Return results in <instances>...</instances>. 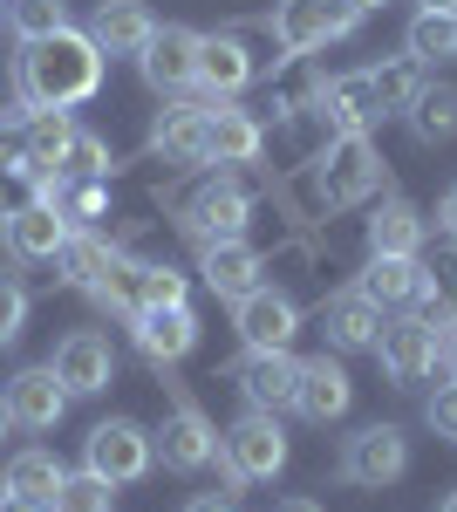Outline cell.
Returning a JSON list of instances; mask_svg holds the SVG:
<instances>
[{
    "instance_id": "cell-38",
    "label": "cell",
    "mask_w": 457,
    "mask_h": 512,
    "mask_svg": "<svg viewBox=\"0 0 457 512\" xmlns=\"http://www.w3.org/2000/svg\"><path fill=\"white\" fill-rule=\"evenodd\" d=\"M21 328H28V287L14 274H0V349H14Z\"/></svg>"
},
{
    "instance_id": "cell-31",
    "label": "cell",
    "mask_w": 457,
    "mask_h": 512,
    "mask_svg": "<svg viewBox=\"0 0 457 512\" xmlns=\"http://www.w3.org/2000/svg\"><path fill=\"white\" fill-rule=\"evenodd\" d=\"M403 41H410V62H457V14H430V7H417Z\"/></svg>"
},
{
    "instance_id": "cell-40",
    "label": "cell",
    "mask_w": 457,
    "mask_h": 512,
    "mask_svg": "<svg viewBox=\"0 0 457 512\" xmlns=\"http://www.w3.org/2000/svg\"><path fill=\"white\" fill-rule=\"evenodd\" d=\"M0 512H55V506H41V499H21V492H7V485H0Z\"/></svg>"
},
{
    "instance_id": "cell-1",
    "label": "cell",
    "mask_w": 457,
    "mask_h": 512,
    "mask_svg": "<svg viewBox=\"0 0 457 512\" xmlns=\"http://www.w3.org/2000/svg\"><path fill=\"white\" fill-rule=\"evenodd\" d=\"M103 89V48L89 41V28H55V35H41L21 48V62H14V117H28V110H76Z\"/></svg>"
},
{
    "instance_id": "cell-41",
    "label": "cell",
    "mask_w": 457,
    "mask_h": 512,
    "mask_svg": "<svg viewBox=\"0 0 457 512\" xmlns=\"http://www.w3.org/2000/svg\"><path fill=\"white\" fill-rule=\"evenodd\" d=\"M185 512H239V506H232V492H205V499H191Z\"/></svg>"
},
{
    "instance_id": "cell-26",
    "label": "cell",
    "mask_w": 457,
    "mask_h": 512,
    "mask_svg": "<svg viewBox=\"0 0 457 512\" xmlns=\"http://www.w3.org/2000/svg\"><path fill=\"white\" fill-rule=\"evenodd\" d=\"M403 123H410L417 144H451L457 137V82H417Z\"/></svg>"
},
{
    "instance_id": "cell-27",
    "label": "cell",
    "mask_w": 457,
    "mask_h": 512,
    "mask_svg": "<svg viewBox=\"0 0 457 512\" xmlns=\"http://www.w3.org/2000/svg\"><path fill=\"white\" fill-rule=\"evenodd\" d=\"M362 294L376 308H410L423 294V260H396V253H369V274H362Z\"/></svg>"
},
{
    "instance_id": "cell-22",
    "label": "cell",
    "mask_w": 457,
    "mask_h": 512,
    "mask_svg": "<svg viewBox=\"0 0 457 512\" xmlns=\"http://www.w3.org/2000/svg\"><path fill=\"white\" fill-rule=\"evenodd\" d=\"M205 130H212V96L205 103H171L151 130V151H164L171 164H205Z\"/></svg>"
},
{
    "instance_id": "cell-49",
    "label": "cell",
    "mask_w": 457,
    "mask_h": 512,
    "mask_svg": "<svg viewBox=\"0 0 457 512\" xmlns=\"http://www.w3.org/2000/svg\"><path fill=\"white\" fill-rule=\"evenodd\" d=\"M0 21H7V0H0Z\"/></svg>"
},
{
    "instance_id": "cell-25",
    "label": "cell",
    "mask_w": 457,
    "mask_h": 512,
    "mask_svg": "<svg viewBox=\"0 0 457 512\" xmlns=\"http://www.w3.org/2000/svg\"><path fill=\"white\" fill-rule=\"evenodd\" d=\"M430 226H423L417 205H403V198H382L376 219H369V253H396V260H417Z\"/></svg>"
},
{
    "instance_id": "cell-39",
    "label": "cell",
    "mask_w": 457,
    "mask_h": 512,
    "mask_svg": "<svg viewBox=\"0 0 457 512\" xmlns=\"http://www.w3.org/2000/svg\"><path fill=\"white\" fill-rule=\"evenodd\" d=\"M423 417H430V431H437V437H451V444H457V383H444V390L430 396Z\"/></svg>"
},
{
    "instance_id": "cell-9",
    "label": "cell",
    "mask_w": 457,
    "mask_h": 512,
    "mask_svg": "<svg viewBox=\"0 0 457 512\" xmlns=\"http://www.w3.org/2000/svg\"><path fill=\"white\" fill-rule=\"evenodd\" d=\"M246 219H253V192L232 185V178H212L205 192H191L178 226H185L198 246H219V239H246Z\"/></svg>"
},
{
    "instance_id": "cell-14",
    "label": "cell",
    "mask_w": 457,
    "mask_h": 512,
    "mask_svg": "<svg viewBox=\"0 0 457 512\" xmlns=\"http://www.w3.org/2000/svg\"><path fill=\"white\" fill-rule=\"evenodd\" d=\"M232 383L246 396V410H294V390H301V362L294 349H273V355H246L239 369H232Z\"/></svg>"
},
{
    "instance_id": "cell-5",
    "label": "cell",
    "mask_w": 457,
    "mask_h": 512,
    "mask_svg": "<svg viewBox=\"0 0 457 512\" xmlns=\"http://www.w3.org/2000/svg\"><path fill=\"white\" fill-rule=\"evenodd\" d=\"M382 185V158L369 137H328V158L314 171V198L321 205H362Z\"/></svg>"
},
{
    "instance_id": "cell-8",
    "label": "cell",
    "mask_w": 457,
    "mask_h": 512,
    "mask_svg": "<svg viewBox=\"0 0 457 512\" xmlns=\"http://www.w3.org/2000/svg\"><path fill=\"white\" fill-rule=\"evenodd\" d=\"M403 472H410V437L396 431V424H369V431H355L342 444V478L348 485L382 492V485H396Z\"/></svg>"
},
{
    "instance_id": "cell-32",
    "label": "cell",
    "mask_w": 457,
    "mask_h": 512,
    "mask_svg": "<svg viewBox=\"0 0 457 512\" xmlns=\"http://www.w3.org/2000/svg\"><path fill=\"white\" fill-rule=\"evenodd\" d=\"M191 301V280L178 274V267H144V260H137V308H185Z\"/></svg>"
},
{
    "instance_id": "cell-35",
    "label": "cell",
    "mask_w": 457,
    "mask_h": 512,
    "mask_svg": "<svg viewBox=\"0 0 457 512\" xmlns=\"http://www.w3.org/2000/svg\"><path fill=\"white\" fill-rule=\"evenodd\" d=\"M110 164H116V158H110V144H103L96 130H76L55 171H62V178H110Z\"/></svg>"
},
{
    "instance_id": "cell-48",
    "label": "cell",
    "mask_w": 457,
    "mask_h": 512,
    "mask_svg": "<svg viewBox=\"0 0 457 512\" xmlns=\"http://www.w3.org/2000/svg\"><path fill=\"white\" fill-rule=\"evenodd\" d=\"M437 512H457V492H451V499H444V506H437Z\"/></svg>"
},
{
    "instance_id": "cell-2",
    "label": "cell",
    "mask_w": 457,
    "mask_h": 512,
    "mask_svg": "<svg viewBox=\"0 0 457 512\" xmlns=\"http://www.w3.org/2000/svg\"><path fill=\"white\" fill-rule=\"evenodd\" d=\"M226 485H253V478H280L287 472V431H280V417L273 410H246L226 437H219V458H212Z\"/></svg>"
},
{
    "instance_id": "cell-10",
    "label": "cell",
    "mask_w": 457,
    "mask_h": 512,
    "mask_svg": "<svg viewBox=\"0 0 457 512\" xmlns=\"http://www.w3.org/2000/svg\"><path fill=\"white\" fill-rule=\"evenodd\" d=\"M48 369H55V383H62L69 396H96V390H110V383H116V349H110V335L76 328V335L55 342Z\"/></svg>"
},
{
    "instance_id": "cell-47",
    "label": "cell",
    "mask_w": 457,
    "mask_h": 512,
    "mask_svg": "<svg viewBox=\"0 0 457 512\" xmlns=\"http://www.w3.org/2000/svg\"><path fill=\"white\" fill-rule=\"evenodd\" d=\"M348 7H362V14H369V7H382V0H348Z\"/></svg>"
},
{
    "instance_id": "cell-36",
    "label": "cell",
    "mask_w": 457,
    "mask_h": 512,
    "mask_svg": "<svg viewBox=\"0 0 457 512\" xmlns=\"http://www.w3.org/2000/svg\"><path fill=\"white\" fill-rule=\"evenodd\" d=\"M369 82H376L382 117H403L410 96H417V62H382V69H369Z\"/></svg>"
},
{
    "instance_id": "cell-19",
    "label": "cell",
    "mask_w": 457,
    "mask_h": 512,
    "mask_svg": "<svg viewBox=\"0 0 457 512\" xmlns=\"http://www.w3.org/2000/svg\"><path fill=\"white\" fill-rule=\"evenodd\" d=\"M253 82V48L239 35H198V89L212 103H226Z\"/></svg>"
},
{
    "instance_id": "cell-6",
    "label": "cell",
    "mask_w": 457,
    "mask_h": 512,
    "mask_svg": "<svg viewBox=\"0 0 457 512\" xmlns=\"http://www.w3.org/2000/svg\"><path fill=\"white\" fill-rule=\"evenodd\" d=\"M232 328H239V342L246 355H273V349H294V335H301V308L280 294V287H253V294H239L232 301Z\"/></svg>"
},
{
    "instance_id": "cell-3",
    "label": "cell",
    "mask_w": 457,
    "mask_h": 512,
    "mask_svg": "<svg viewBox=\"0 0 457 512\" xmlns=\"http://www.w3.org/2000/svg\"><path fill=\"white\" fill-rule=\"evenodd\" d=\"M82 465L96 478H110V485H137L157 465V437L144 424H130V417H103L96 431L82 437Z\"/></svg>"
},
{
    "instance_id": "cell-33",
    "label": "cell",
    "mask_w": 457,
    "mask_h": 512,
    "mask_svg": "<svg viewBox=\"0 0 457 512\" xmlns=\"http://www.w3.org/2000/svg\"><path fill=\"white\" fill-rule=\"evenodd\" d=\"M55 512H116V485L82 465V472L62 478V499H55Z\"/></svg>"
},
{
    "instance_id": "cell-46",
    "label": "cell",
    "mask_w": 457,
    "mask_h": 512,
    "mask_svg": "<svg viewBox=\"0 0 457 512\" xmlns=\"http://www.w3.org/2000/svg\"><path fill=\"white\" fill-rule=\"evenodd\" d=\"M7 424H14V417H7V403H0V437H7Z\"/></svg>"
},
{
    "instance_id": "cell-18",
    "label": "cell",
    "mask_w": 457,
    "mask_h": 512,
    "mask_svg": "<svg viewBox=\"0 0 457 512\" xmlns=\"http://www.w3.org/2000/svg\"><path fill=\"white\" fill-rule=\"evenodd\" d=\"M130 335H137V349L151 355V362H185L198 349V315H191V301L185 308H137Z\"/></svg>"
},
{
    "instance_id": "cell-37",
    "label": "cell",
    "mask_w": 457,
    "mask_h": 512,
    "mask_svg": "<svg viewBox=\"0 0 457 512\" xmlns=\"http://www.w3.org/2000/svg\"><path fill=\"white\" fill-rule=\"evenodd\" d=\"M55 205H62V219H69V226H89V219H103V205H110V198H103V178H76V185H62Z\"/></svg>"
},
{
    "instance_id": "cell-43",
    "label": "cell",
    "mask_w": 457,
    "mask_h": 512,
    "mask_svg": "<svg viewBox=\"0 0 457 512\" xmlns=\"http://www.w3.org/2000/svg\"><path fill=\"white\" fill-rule=\"evenodd\" d=\"M444 369H451V383H457V328L444 335Z\"/></svg>"
},
{
    "instance_id": "cell-30",
    "label": "cell",
    "mask_w": 457,
    "mask_h": 512,
    "mask_svg": "<svg viewBox=\"0 0 457 512\" xmlns=\"http://www.w3.org/2000/svg\"><path fill=\"white\" fill-rule=\"evenodd\" d=\"M69 137H76V117H69V110H28V117H21V151L41 158V164H62Z\"/></svg>"
},
{
    "instance_id": "cell-45",
    "label": "cell",
    "mask_w": 457,
    "mask_h": 512,
    "mask_svg": "<svg viewBox=\"0 0 457 512\" xmlns=\"http://www.w3.org/2000/svg\"><path fill=\"white\" fill-rule=\"evenodd\" d=\"M423 7H430V14H457V0H423Z\"/></svg>"
},
{
    "instance_id": "cell-28",
    "label": "cell",
    "mask_w": 457,
    "mask_h": 512,
    "mask_svg": "<svg viewBox=\"0 0 457 512\" xmlns=\"http://www.w3.org/2000/svg\"><path fill=\"white\" fill-rule=\"evenodd\" d=\"M55 267H62V280H69V287L96 294V287L110 280V267H116V246H103L96 233H82V226H76V233H69V246L55 253Z\"/></svg>"
},
{
    "instance_id": "cell-4",
    "label": "cell",
    "mask_w": 457,
    "mask_h": 512,
    "mask_svg": "<svg viewBox=\"0 0 457 512\" xmlns=\"http://www.w3.org/2000/svg\"><path fill=\"white\" fill-rule=\"evenodd\" d=\"M355 28H362V7H348V0H280L273 7V41L287 55H314Z\"/></svg>"
},
{
    "instance_id": "cell-12",
    "label": "cell",
    "mask_w": 457,
    "mask_h": 512,
    "mask_svg": "<svg viewBox=\"0 0 457 512\" xmlns=\"http://www.w3.org/2000/svg\"><path fill=\"white\" fill-rule=\"evenodd\" d=\"M69 233H76V226L62 219V205H41V198L0 212V246H7L14 260H55V253L69 246Z\"/></svg>"
},
{
    "instance_id": "cell-23",
    "label": "cell",
    "mask_w": 457,
    "mask_h": 512,
    "mask_svg": "<svg viewBox=\"0 0 457 512\" xmlns=\"http://www.w3.org/2000/svg\"><path fill=\"white\" fill-rule=\"evenodd\" d=\"M267 151V130L260 117L232 110V103H212V130H205V164H253Z\"/></svg>"
},
{
    "instance_id": "cell-16",
    "label": "cell",
    "mask_w": 457,
    "mask_h": 512,
    "mask_svg": "<svg viewBox=\"0 0 457 512\" xmlns=\"http://www.w3.org/2000/svg\"><path fill=\"white\" fill-rule=\"evenodd\" d=\"M348 403H355L348 369H342V362H328V355H307V362H301V390H294V410H301L307 424H342Z\"/></svg>"
},
{
    "instance_id": "cell-15",
    "label": "cell",
    "mask_w": 457,
    "mask_h": 512,
    "mask_svg": "<svg viewBox=\"0 0 457 512\" xmlns=\"http://www.w3.org/2000/svg\"><path fill=\"white\" fill-rule=\"evenodd\" d=\"M157 458H164V472H205V465L219 458L212 417H205L198 403H178V410L164 417V431H157Z\"/></svg>"
},
{
    "instance_id": "cell-34",
    "label": "cell",
    "mask_w": 457,
    "mask_h": 512,
    "mask_svg": "<svg viewBox=\"0 0 457 512\" xmlns=\"http://www.w3.org/2000/svg\"><path fill=\"white\" fill-rule=\"evenodd\" d=\"M7 28L21 41H41V35H55V28H69V7L62 0H7Z\"/></svg>"
},
{
    "instance_id": "cell-29",
    "label": "cell",
    "mask_w": 457,
    "mask_h": 512,
    "mask_svg": "<svg viewBox=\"0 0 457 512\" xmlns=\"http://www.w3.org/2000/svg\"><path fill=\"white\" fill-rule=\"evenodd\" d=\"M62 478H69V472H62V458H55V451H14L0 485H7V492H21V499L55 506V499H62Z\"/></svg>"
},
{
    "instance_id": "cell-7",
    "label": "cell",
    "mask_w": 457,
    "mask_h": 512,
    "mask_svg": "<svg viewBox=\"0 0 457 512\" xmlns=\"http://www.w3.org/2000/svg\"><path fill=\"white\" fill-rule=\"evenodd\" d=\"M437 355H444V335L430 328L423 315H403V321H382V335H376V362H382V376L389 383H423L430 369H437Z\"/></svg>"
},
{
    "instance_id": "cell-44",
    "label": "cell",
    "mask_w": 457,
    "mask_h": 512,
    "mask_svg": "<svg viewBox=\"0 0 457 512\" xmlns=\"http://www.w3.org/2000/svg\"><path fill=\"white\" fill-rule=\"evenodd\" d=\"M273 512H321V506H314V499H280Z\"/></svg>"
},
{
    "instance_id": "cell-24",
    "label": "cell",
    "mask_w": 457,
    "mask_h": 512,
    "mask_svg": "<svg viewBox=\"0 0 457 512\" xmlns=\"http://www.w3.org/2000/svg\"><path fill=\"white\" fill-rule=\"evenodd\" d=\"M321 328H328V342H335L342 355L376 349V335H382V308L369 301V294H362V287H348V294H335V301H328Z\"/></svg>"
},
{
    "instance_id": "cell-13",
    "label": "cell",
    "mask_w": 457,
    "mask_h": 512,
    "mask_svg": "<svg viewBox=\"0 0 457 512\" xmlns=\"http://www.w3.org/2000/svg\"><path fill=\"white\" fill-rule=\"evenodd\" d=\"M137 69H144V82H151L157 96L191 89V82H198V35H191V28H178V21H164V28L137 48Z\"/></svg>"
},
{
    "instance_id": "cell-11",
    "label": "cell",
    "mask_w": 457,
    "mask_h": 512,
    "mask_svg": "<svg viewBox=\"0 0 457 512\" xmlns=\"http://www.w3.org/2000/svg\"><path fill=\"white\" fill-rule=\"evenodd\" d=\"M314 103H321L328 137H369V130L382 123V103H376V82H369V69L314 82Z\"/></svg>"
},
{
    "instance_id": "cell-21",
    "label": "cell",
    "mask_w": 457,
    "mask_h": 512,
    "mask_svg": "<svg viewBox=\"0 0 457 512\" xmlns=\"http://www.w3.org/2000/svg\"><path fill=\"white\" fill-rule=\"evenodd\" d=\"M260 253L246 246V239H219V246H198V274H205V287L219 294V301H239V294H253L260 287Z\"/></svg>"
},
{
    "instance_id": "cell-42",
    "label": "cell",
    "mask_w": 457,
    "mask_h": 512,
    "mask_svg": "<svg viewBox=\"0 0 457 512\" xmlns=\"http://www.w3.org/2000/svg\"><path fill=\"white\" fill-rule=\"evenodd\" d=\"M437 226H444V233L457 239V185H451V192H444V205H437Z\"/></svg>"
},
{
    "instance_id": "cell-20",
    "label": "cell",
    "mask_w": 457,
    "mask_h": 512,
    "mask_svg": "<svg viewBox=\"0 0 457 512\" xmlns=\"http://www.w3.org/2000/svg\"><path fill=\"white\" fill-rule=\"evenodd\" d=\"M151 35H157V14L144 0H96V14H89V41L103 55H137Z\"/></svg>"
},
{
    "instance_id": "cell-17",
    "label": "cell",
    "mask_w": 457,
    "mask_h": 512,
    "mask_svg": "<svg viewBox=\"0 0 457 512\" xmlns=\"http://www.w3.org/2000/svg\"><path fill=\"white\" fill-rule=\"evenodd\" d=\"M0 403H7V417H14V424H28V431H55V424H62V410H69V390H62V383H55V369L41 362V369H21V376L7 383Z\"/></svg>"
}]
</instances>
